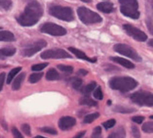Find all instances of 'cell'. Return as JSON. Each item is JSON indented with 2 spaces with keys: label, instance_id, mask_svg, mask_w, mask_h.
Masks as SVG:
<instances>
[{
  "label": "cell",
  "instance_id": "1",
  "mask_svg": "<svg viewBox=\"0 0 153 138\" xmlns=\"http://www.w3.org/2000/svg\"><path fill=\"white\" fill-rule=\"evenodd\" d=\"M43 15V9L37 1L32 0L29 2L25 9V12L21 14L18 18V22L24 27H31L34 26Z\"/></svg>",
  "mask_w": 153,
  "mask_h": 138
},
{
  "label": "cell",
  "instance_id": "2",
  "mask_svg": "<svg viewBox=\"0 0 153 138\" xmlns=\"http://www.w3.org/2000/svg\"><path fill=\"white\" fill-rule=\"evenodd\" d=\"M109 86L111 89L125 93L135 89L137 86V81L130 76H118L110 80Z\"/></svg>",
  "mask_w": 153,
  "mask_h": 138
},
{
  "label": "cell",
  "instance_id": "3",
  "mask_svg": "<svg viewBox=\"0 0 153 138\" xmlns=\"http://www.w3.org/2000/svg\"><path fill=\"white\" fill-rule=\"evenodd\" d=\"M118 1L121 4L120 11L123 15H125L126 17L132 18L134 20L140 18L137 0H118Z\"/></svg>",
  "mask_w": 153,
  "mask_h": 138
},
{
  "label": "cell",
  "instance_id": "4",
  "mask_svg": "<svg viewBox=\"0 0 153 138\" xmlns=\"http://www.w3.org/2000/svg\"><path fill=\"white\" fill-rule=\"evenodd\" d=\"M77 15L80 21L85 25H93L97 23H100L102 21V17L97 14L94 11H91L85 7H79L77 9Z\"/></svg>",
  "mask_w": 153,
  "mask_h": 138
},
{
  "label": "cell",
  "instance_id": "5",
  "mask_svg": "<svg viewBox=\"0 0 153 138\" xmlns=\"http://www.w3.org/2000/svg\"><path fill=\"white\" fill-rule=\"evenodd\" d=\"M49 13L53 17L65 22H71L74 20L73 11L69 7L62 6H52L49 9Z\"/></svg>",
  "mask_w": 153,
  "mask_h": 138
},
{
  "label": "cell",
  "instance_id": "6",
  "mask_svg": "<svg viewBox=\"0 0 153 138\" xmlns=\"http://www.w3.org/2000/svg\"><path fill=\"white\" fill-rule=\"evenodd\" d=\"M113 49L119 54L124 55L126 57L133 59V60H135L137 62H141V58H140V56L137 54V52L134 49V48L127 45V44H122V43L115 44L113 46Z\"/></svg>",
  "mask_w": 153,
  "mask_h": 138
},
{
  "label": "cell",
  "instance_id": "7",
  "mask_svg": "<svg viewBox=\"0 0 153 138\" xmlns=\"http://www.w3.org/2000/svg\"><path fill=\"white\" fill-rule=\"evenodd\" d=\"M131 100L140 106H153V95L150 92H136L131 96Z\"/></svg>",
  "mask_w": 153,
  "mask_h": 138
},
{
  "label": "cell",
  "instance_id": "8",
  "mask_svg": "<svg viewBox=\"0 0 153 138\" xmlns=\"http://www.w3.org/2000/svg\"><path fill=\"white\" fill-rule=\"evenodd\" d=\"M40 32L54 36H62L66 34V29L65 28L53 23H45L42 25L40 28Z\"/></svg>",
  "mask_w": 153,
  "mask_h": 138
},
{
  "label": "cell",
  "instance_id": "9",
  "mask_svg": "<svg viewBox=\"0 0 153 138\" xmlns=\"http://www.w3.org/2000/svg\"><path fill=\"white\" fill-rule=\"evenodd\" d=\"M47 46V42L45 40L43 39H40V40H37V41L33 42L29 45L25 46L23 50H22V55L24 57H31L37 52H39L40 50H42L44 47Z\"/></svg>",
  "mask_w": 153,
  "mask_h": 138
},
{
  "label": "cell",
  "instance_id": "10",
  "mask_svg": "<svg viewBox=\"0 0 153 138\" xmlns=\"http://www.w3.org/2000/svg\"><path fill=\"white\" fill-rule=\"evenodd\" d=\"M41 58L44 60H47V59H65L71 58V56L68 54V52L63 49H50L44 51L41 54Z\"/></svg>",
  "mask_w": 153,
  "mask_h": 138
},
{
  "label": "cell",
  "instance_id": "11",
  "mask_svg": "<svg viewBox=\"0 0 153 138\" xmlns=\"http://www.w3.org/2000/svg\"><path fill=\"white\" fill-rule=\"evenodd\" d=\"M124 29L130 36H132L134 39L137 40V41L143 42L147 40V35L145 34V32H143V31H140V29L137 28L135 27H133V26L124 25Z\"/></svg>",
  "mask_w": 153,
  "mask_h": 138
},
{
  "label": "cell",
  "instance_id": "12",
  "mask_svg": "<svg viewBox=\"0 0 153 138\" xmlns=\"http://www.w3.org/2000/svg\"><path fill=\"white\" fill-rule=\"evenodd\" d=\"M76 124V120L72 117H62L59 121V126L62 130H68Z\"/></svg>",
  "mask_w": 153,
  "mask_h": 138
},
{
  "label": "cell",
  "instance_id": "13",
  "mask_svg": "<svg viewBox=\"0 0 153 138\" xmlns=\"http://www.w3.org/2000/svg\"><path fill=\"white\" fill-rule=\"evenodd\" d=\"M68 50L71 52L72 54L75 55L77 58L81 59V60H85V61H88V62H90V63H96L97 62V58H89L83 51H80L79 49H77V48L69 47Z\"/></svg>",
  "mask_w": 153,
  "mask_h": 138
},
{
  "label": "cell",
  "instance_id": "14",
  "mask_svg": "<svg viewBox=\"0 0 153 138\" xmlns=\"http://www.w3.org/2000/svg\"><path fill=\"white\" fill-rule=\"evenodd\" d=\"M97 8H98V10H100V12L106 13V14L111 13L114 11L113 4L111 2H108V1H103V2L99 3V4L97 5Z\"/></svg>",
  "mask_w": 153,
  "mask_h": 138
},
{
  "label": "cell",
  "instance_id": "15",
  "mask_svg": "<svg viewBox=\"0 0 153 138\" xmlns=\"http://www.w3.org/2000/svg\"><path fill=\"white\" fill-rule=\"evenodd\" d=\"M110 60L113 61L114 63H117V64L125 67V68H127V69H134L135 68V65H134L132 62L126 60V59H123L121 57H110Z\"/></svg>",
  "mask_w": 153,
  "mask_h": 138
},
{
  "label": "cell",
  "instance_id": "16",
  "mask_svg": "<svg viewBox=\"0 0 153 138\" xmlns=\"http://www.w3.org/2000/svg\"><path fill=\"white\" fill-rule=\"evenodd\" d=\"M15 35L8 31H0V41L12 42L15 41Z\"/></svg>",
  "mask_w": 153,
  "mask_h": 138
},
{
  "label": "cell",
  "instance_id": "17",
  "mask_svg": "<svg viewBox=\"0 0 153 138\" xmlns=\"http://www.w3.org/2000/svg\"><path fill=\"white\" fill-rule=\"evenodd\" d=\"M25 73H22L20 74L17 77H15V80L13 81V84H12V89L13 90H19L22 86V83L25 80Z\"/></svg>",
  "mask_w": 153,
  "mask_h": 138
},
{
  "label": "cell",
  "instance_id": "18",
  "mask_svg": "<svg viewBox=\"0 0 153 138\" xmlns=\"http://www.w3.org/2000/svg\"><path fill=\"white\" fill-rule=\"evenodd\" d=\"M16 48L15 47H5L0 49V58L3 57H10L16 54Z\"/></svg>",
  "mask_w": 153,
  "mask_h": 138
},
{
  "label": "cell",
  "instance_id": "19",
  "mask_svg": "<svg viewBox=\"0 0 153 138\" xmlns=\"http://www.w3.org/2000/svg\"><path fill=\"white\" fill-rule=\"evenodd\" d=\"M59 78H61V76H59V74L56 69H51L46 74L47 80H59Z\"/></svg>",
  "mask_w": 153,
  "mask_h": 138
},
{
  "label": "cell",
  "instance_id": "20",
  "mask_svg": "<svg viewBox=\"0 0 153 138\" xmlns=\"http://www.w3.org/2000/svg\"><path fill=\"white\" fill-rule=\"evenodd\" d=\"M21 70H22L21 67H17V68H15V69H13L12 70H11V72L9 73V74H8V76H7V80H6L7 84L11 83V81L13 80V78L16 76L17 74H19V73L21 72Z\"/></svg>",
  "mask_w": 153,
  "mask_h": 138
},
{
  "label": "cell",
  "instance_id": "21",
  "mask_svg": "<svg viewBox=\"0 0 153 138\" xmlns=\"http://www.w3.org/2000/svg\"><path fill=\"white\" fill-rule=\"evenodd\" d=\"M43 73H34V74H32L29 76L28 77V80H29V82L30 83H36V82H38V81L41 80V78L43 77Z\"/></svg>",
  "mask_w": 153,
  "mask_h": 138
},
{
  "label": "cell",
  "instance_id": "22",
  "mask_svg": "<svg viewBox=\"0 0 153 138\" xmlns=\"http://www.w3.org/2000/svg\"><path fill=\"white\" fill-rule=\"evenodd\" d=\"M81 105H87V106H97L98 103L97 101H94L93 99H91L90 97H83V98L80 99V102H79Z\"/></svg>",
  "mask_w": 153,
  "mask_h": 138
},
{
  "label": "cell",
  "instance_id": "23",
  "mask_svg": "<svg viewBox=\"0 0 153 138\" xmlns=\"http://www.w3.org/2000/svg\"><path fill=\"white\" fill-rule=\"evenodd\" d=\"M99 117H100L99 113H93V114H90V115H87L86 117H84L83 122H84V124H91V122H93L95 120H97Z\"/></svg>",
  "mask_w": 153,
  "mask_h": 138
},
{
  "label": "cell",
  "instance_id": "24",
  "mask_svg": "<svg viewBox=\"0 0 153 138\" xmlns=\"http://www.w3.org/2000/svg\"><path fill=\"white\" fill-rule=\"evenodd\" d=\"M97 86V83L95 81H93V82H90L89 84H87L86 86L82 89V93H84V94H89V93H91L94 89L96 88Z\"/></svg>",
  "mask_w": 153,
  "mask_h": 138
},
{
  "label": "cell",
  "instance_id": "25",
  "mask_svg": "<svg viewBox=\"0 0 153 138\" xmlns=\"http://www.w3.org/2000/svg\"><path fill=\"white\" fill-rule=\"evenodd\" d=\"M70 83H71L72 87L74 89H80L81 86H82V80L79 77H73L71 78V80H70Z\"/></svg>",
  "mask_w": 153,
  "mask_h": 138
},
{
  "label": "cell",
  "instance_id": "26",
  "mask_svg": "<svg viewBox=\"0 0 153 138\" xmlns=\"http://www.w3.org/2000/svg\"><path fill=\"white\" fill-rule=\"evenodd\" d=\"M115 112H118V113H133L136 110L133 109V108H127V107H122V106H116L114 109Z\"/></svg>",
  "mask_w": 153,
  "mask_h": 138
},
{
  "label": "cell",
  "instance_id": "27",
  "mask_svg": "<svg viewBox=\"0 0 153 138\" xmlns=\"http://www.w3.org/2000/svg\"><path fill=\"white\" fill-rule=\"evenodd\" d=\"M12 6L11 0H0V9L1 10H9Z\"/></svg>",
  "mask_w": 153,
  "mask_h": 138
},
{
  "label": "cell",
  "instance_id": "28",
  "mask_svg": "<svg viewBox=\"0 0 153 138\" xmlns=\"http://www.w3.org/2000/svg\"><path fill=\"white\" fill-rule=\"evenodd\" d=\"M58 69L62 70L63 73L66 74H71L73 72V68L71 66H65V65H58Z\"/></svg>",
  "mask_w": 153,
  "mask_h": 138
},
{
  "label": "cell",
  "instance_id": "29",
  "mask_svg": "<svg viewBox=\"0 0 153 138\" xmlns=\"http://www.w3.org/2000/svg\"><path fill=\"white\" fill-rule=\"evenodd\" d=\"M91 138H102V128H100V126H97V128H94Z\"/></svg>",
  "mask_w": 153,
  "mask_h": 138
},
{
  "label": "cell",
  "instance_id": "30",
  "mask_svg": "<svg viewBox=\"0 0 153 138\" xmlns=\"http://www.w3.org/2000/svg\"><path fill=\"white\" fill-rule=\"evenodd\" d=\"M143 130L146 133H152L153 132V124L152 122H145L143 125Z\"/></svg>",
  "mask_w": 153,
  "mask_h": 138
},
{
  "label": "cell",
  "instance_id": "31",
  "mask_svg": "<svg viewBox=\"0 0 153 138\" xmlns=\"http://www.w3.org/2000/svg\"><path fill=\"white\" fill-rule=\"evenodd\" d=\"M115 135H116V138H126V131H125V128L120 126L118 128L116 132H115Z\"/></svg>",
  "mask_w": 153,
  "mask_h": 138
},
{
  "label": "cell",
  "instance_id": "32",
  "mask_svg": "<svg viewBox=\"0 0 153 138\" xmlns=\"http://www.w3.org/2000/svg\"><path fill=\"white\" fill-rule=\"evenodd\" d=\"M48 66L47 63H42V64H36V65H33L31 67V70H34V72H39V70H42L46 68Z\"/></svg>",
  "mask_w": 153,
  "mask_h": 138
},
{
  "label": "cell",
  "instance_id": "33",
  "mask_svg": "<svg viewBox=\"0 0 153 138\" xmlns=\"http://www.w3.org/2000/svg\"><path fill=\"white\" fill-rule=\"evenodd\" d=\"M41 131L45 132V133H48V134H53V135H57L58 132L57 130L53 128H48V126H45V128H40Z\"/></svg>",
  "mask_w": 153,
  "mask_h": 138
},
{
  "label": "cell",
  "instance_id": "34",
  "mask_svg": "<svg viewBox=\"0 0 153 138\" xmlns=\"http://www.w3.org/2000/svg\"><path fill=\"white\" fill-rule=\"evenodd\" d=\"M94 97L96 99L98 100H102L103 98V94H102V88L100 86L96 88V90L94 91Z\"/></svg>",
  "mask_w": 153,
  "mask_h": 138
},
{
  "label": "cell",
  "instance_id": "35",
  "mask_svg": "<svg viewBox=\"0 0 153 138\" xmlns=\"http://www.w3.org/2000/svg\"><path fill=\"white\" fill-rule=\"evenodd\" d=\"M115 124H116V121L113 120V118H111V120H108V121H106V122H104L103 124H102V125H103L106 129H109V128H113V126L115 125Z\"/></svg>",
  "mask_w": 153,
  "mask_h": 138
},
{
  "label": "cell",
  "instance_id": "36",
  "mask_svg": "<svg viewBox=\"0 0 153 138\" xmlns=\"http://www.w3.org/2000/svg\"><path fill=\"white\" fill-rule=\"evenodd\" d=\"M22 130H23V132L25 134V135L30 136L31 131H30V126H29V124H22Z\"/></svg>",
  "mask_w": 153,
  "mask_h": 138
},
{
  "label": "cell",
  "instance_id": "37",
  "mask_svg": "<svg viewBox=\"0 0 153 138\" xmlns=\"http://www.w3.org/2000/svg\"><path fill=\"white\" fill-rule=\"evenodd\" d=\"M132 134L134 138H140V129L137 128V125H133L132 126Z\"/></svg>",
  "mask_w": 153,
  "mask_h": 138
},
{
  "label": "cell",
  "instance_id": "38",
  "mask_svg": "<svg viewBox=\"0 0 153 138\" xmlns=\"http://www.w3.org/2000/svg\"><path fill=\"white\" fill-rule=\"evenodd\" d=\"M12 133H13L14 138H24V136L22 135V133L20 132V130L17 128H15V126L12 128Z\"/></svg>",
  "mask_w": 153,
  "mask_h": 138
},
{
  "label": "cell",
  "instance_id": "39",
  "mask_svg": "<svg viewBox=\"0 0 153 138\" xmlns=\"http://www.w3.org/2000/svg\"><path fill=\"white\" fill-rule=\"evenodd\" d=\"M132 121L134 122H136V124H143V122L144 118L143 117V116H136V117H133Z\"/></svg>",
  "mask_w": 153,
  "mask_h": 138
},
{
  "label": "cell",
  "instance_id": "40",
  "mask_svg": "<svg viewBox=\"0 0 153 138\" xmlns=\"http://www.w3.org/2000/svg\"><path fill=\"white\" fill-rule=\"evenodd\" d=\"M5 77H6L5 73H1V74H0V91H1L2 88H3V84H4Z\"/></svg>",
  "mask_w": 153,
  "mask_h": 138
},
{
  "label": "cell",
  "instance_id": "41",
  "mask_svg": "<svg viewBox=\"0 0 153 138\" xmlns=\"http://www.w3.org/2000/svg\"><path fill=\"white\" fill-rule=\"evenodd\" d=\"M85 133H86V131H80V132H78L73 138H82V137L85 135Z\"/></svg>",
  "mask_w": 153,
  "mask_h": 138
},
{
  "label": "cell",
  "instance_id": "42",
  "mask_svg": "<svg viewBox=\"0 0 153 138\" xmlns=\"http://www.w3.org/2000/svg\"><path fill=\"white\" fill-rule=\"evenodd\" d=\"M78 74H83V76H86V74H87L88 73H87V70H85L83 69H80L79 72H78Z\"/></svg>",
  "mask_w": 153,
  "mask_h": 138
},
{
  "label": "cell",
  "instance_id": "43",
  "mask_svg": "<svg viewBox=\"0 0 153 138\" xmlns=\"http://www.w3.org/2000/svg\"><path fill=\"white\" fill-rule=\"evenodd\" d=\"M107 138H116V135H115V133H112V134H110Z\"/></svg>",
  "mask_w": 153,
  "mask_h": 138
},
{
  "label": "cell",
  "instance_id": "44",
  "mask_svg": "<svg viewBox=\"0 0 153 138\" xmlns=\"http://www.w3.org/2000/svg\"><path fill=\"white\" fill-rule=\"evenodd\" d=\"M81 1L86 2V3H89V2H91V0H81Z\"/></svg>",
  "mask_w": 153,
  "mask_h": 138
},
{
  "label": "cell",
  "instance_id": "45",
  "mask_svg": "<svg viewBox=\"0 0 153 138\" xmlns=\"http://www.w3.org/2000/svg\"><path fill=\"white\" fill-rule=\"evenodd\" d=\"M34 138H46V137H43V136H40V135H38V136H35Z\"/></svg>",
  "mask_w": 153,
  "mask_h": 138
},
{
  "label": "cell",
  "instance_id": "46",
  "mask_svg": "<svg viewBox=\"0 0 153 138\" xmlns=\"http://www.w3.org/2000/svg\"><path fill=\"white\" fill-rule=\"evenodd\" d=\"M0 29H1V28H0Z\"/></svg>",
  "mask_w": 153,
  "mask_h": 138
}]
</instances>
